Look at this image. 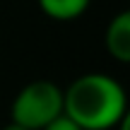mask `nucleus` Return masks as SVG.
<instances>
[{
    "label": "nucleus",
    "mask_w": 130,
    "mask_h": 130,
    "mask_svg": "<svg viewBox=\"0 0 130 130\" xmlns=\"http://www.w3.org/2000/svg\"><path fill=\"white\" fill-rule=\"evenodd\" d=\"M3 130H27V128H22V125H17V123H12V121H10Z\"/></svg>",
    "instance_id": "nucleus-6"
},
{
    "label": "nucleus",
    "mask_w": 130,
    "mask_h": 130,
    "mask_svg": "<svg viewBox=\"0 0 130 130\" xmlns=\"http://www.w3.org/2000/svg\"><path fill=\"white\" fill-rule=\"evenodd\" d=\"M92 0H39V7L46 17L56 22H70L87 12Z\"/></svg>",
    "instance_id": "nucleus-4"
},
{
    "label": "nucleus",
    "mask_w": 130,
    "mask_h": 130,
    "mask_svg": "<svg viewBox=\"0 0 130 130\" xmlns=\"http://www.w3.org/2000/svg\"><path fill=\"white\" fill-rule=\"evenodd\" d=\"M104 46L118 63L130 60V12H118L104 31Z\"/></svg>",
    "instance_id": "nucleus-3"
},
{
    "label": "nucleus",
    "mask_w": 130,
    "mask_h": 130,
    "mask_svg": "<svg viewBox=\"0 0 130 130\" xmlns=\"http://www.w3.org/2000/svg\"><path fill=\"white\" fill-rule=\"evenodd\" d=\"M43 130H82V128H79L75 121H70L65 113H60L56 121H51V123H48V125L43 128Z\"/></svg>",
    "instance_id": "nucleus-5"
},
{
    "label": "nucleus",
    "mask_w": 130,
    "mask_h": 130,
    "mask_svg": "<svg viewBox=\"0 0 130 130\" xmlns=\"http://www.w3.org/2000/svg\"><path fill=\"white\" fill-rule=\"evenodd\" d=\"M63 113L82 130H111L128 116V96L116 77L87 72L63 89Z\"/></svg>",
    "instance_id": "nucleus-1"
},
{
    "label": "nucleus",
    "mask_w": 130,
    "mask_h": 130,
    "mask_svg": "<svg viewBox=\"0 0 130 130\" xmlns=\"http://www.w3.org/2000/svg\"><path fill=\"white\" fill-rule=\"evenodd\" d=\"M63 113V89L51 79H34L17 92L10 121L27 130H43Z\"/></svg>",
    "instance_id": "nucleus-2"
}]
</instances>
